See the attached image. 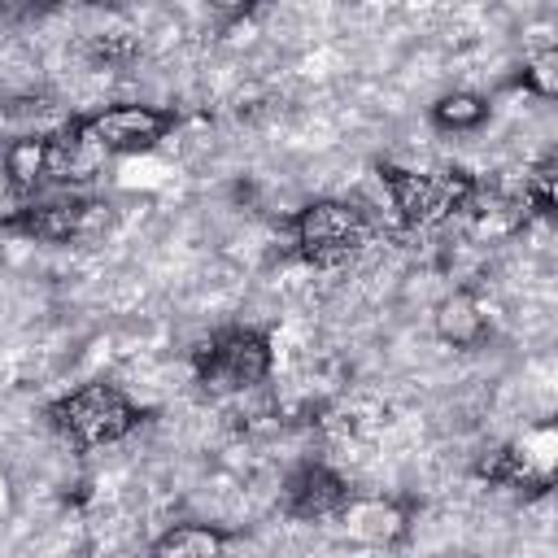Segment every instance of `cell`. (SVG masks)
I'll use <instances>...</instances> for the list:
<instances>
[{
    "instance_id": "11",
    "label": "cell",
    "mask_w": 558,
    "mask_h": 558,
    "mask_svg": "<svg viewBox=\"0 0 558 558\" xmlns=\"http://www.w3.org/2000/svg\"><path fill=\"white\" fill-rule=\"evenodd\" d=\"M432 331H436L449 349H484L488 336H493V318H488L480 292L453 288V292L440 296V305L432 310Z\"/></svg>"
},
{
    "instance_id": "17",
    "label": "cell",
    "mask_w": 558,
    "mask_h": 558,
    "mask_svg": "<svg viewBox=\"0 0 558 558\" xmlns=\"http://www.w3.org/2000/svg\"><path fill=\"white\" fill-rule=\"evenodd\" d=\"M140 52V44L131 39V35H87L83 39V57L92 61V65H126L131 57Z\"/></svg>"
},
{
    "instance_id": "5",
    "label": "cell",
    "mask_w": 558,
    "mask_h": 558,
    "mask_svg": "<svg viewBox=\"0 0 558 558\" xmlns=\"http://www.w3.org/2000/svg\"><path fill=\"white\" fill-rule=\"evenodd\" d=\"M113 222V201L105 196H52V201H26L0 214V231L39 240V244H78L100 235Z\"/></svg>"
},
{
    "instance_id": "9",
    "label": "cell",
    "mask_w": 558,
    "mask_h": 558,
    "mask_svg": "<svg viewBox=\"0 0 558 558\" xmlns=\"http://www.w3.org/2000/svg\"><path fill=\"white\" fill-rule=\"evenodd\" d=\"M340 532L366 549H397L410 536V506L397 497H349L336 514Z\"/></svg>"
},
{
    "instance_id": "15",
    "label": "cell",
    "mask_w": 558,
    "mask_h": 558,
    "mask_svg": "<svg viewBox=\"0 0 558 558\" xmlns=\"http://www.w3.org/2000/svg\"><path fill=\"white\" fill-rule=\"evenodd\" d=\"M519 196L532 218H554V205H558V157L554 153H545L536 166H527Z\"/></svg>"
},
{
    "instance_id": "7",
    "label": "cell",
    "mask_w": 558,
    "mask_h": 558,
    "mask_svg": "<svg viewBox=\"0 0 558 558\" xmlns=\"http://www.w3.org/2000/svg\"><path fill=\"white\" fill-rule=\"evenodd\" d=\"M475 475L488 488H510V493H527V497L549 493L554 475H558V427L532 423L523 436H514L510 445L480 458Z\"/></svg>"
},
{
    "instance_id": "16",
    "label": "cell",
    "mask_w": 558,
    "mask_h": 558,
    "mask_svg": "<svg viewBox=\"0 0 558 558\" xmlns=\"http://www.w3.org/2000/svg\"><path fill=\"white\" fill-rule=\"evenodd\" d=\"M514 83L536 100H554L558 96V48H536L532 57H523V70Z\"/></svg>"
},
{
    "instance_id": "8",
    "label": "cell",
    "mask_w": 558,
    "mask_h": 558,
    "mask_svg": "<svg viewBox=\"0 0 558 558\" xmlns=\"http://www.w3.org/2000/svg\"><path fill=\"white\" fill-rule=\"evenodd\" d=\"M349 497H353V488L340 471H331L327 462H301L283 484L279 510L296 523H323V519H336Z\"/></svg>"
},
{
    "instance_id": "14",
    "label": "cell",
    "mask_w": 558,
    "mask_h": 558,
    "mask_svg": "<svg viewBox=\"0 0 558 558\" xmlns=\"http://www.w3.org/2000/svg\"><path fill=\"white\" fill-rule=\"evenodd\" d=\"M432 126L440 131H480L488 122V100L480 92H445L432 109H427Z\"/></svg>"
},
{
    "instance_id": "3",
    "label": "cell",
    "mask_w": 558,
    "mask_h": 558,
    "mask_svg": "<svg viewBox=\"0 0 558 558\" xmlns=\"http://www.w3.org/2000/svg\"><path fill=\"white\" fill-rule=\"evenodd\" d=\"M288 231L310 266H340L375 240V218L353 201L318 196L305 201L296 214H288Z\"/></svg>"
},
{
    "instance_id": "6",
    "label": "cell",
    "mask_w": 558,
    "mask_h": 558,
    "mask_svg": "<svg viewBox=\"0 0 558 558\" xmlns=\"http://www.w3.org/2000/svg\"><path fill=\"white\" fill-rule=\"evenodd\" d=\"M74 131L96 148V153H113V157H131V153H148L157 148L174 126V109L161 105H140V100H118V105H100L92 113L70 118Z\"/></svg>"
},
{
    "instance_id": "13",
    "label": "cell",
    "mask_w": 558,
    "mask_h": 558,
    "mask_svg": "<svg viewBox=\"0 0 558 558\" xmlns=\"http://www.w3.org/2000/svg\"><path fill=\"white\" fill-rule=\"evenodd\" d=\"M227 545H231V532L214 523H174L144 549V558H218Z\"/></svg>"
},
{
    "instance_id": "19",
    "label": "cell",
    "mask_w": 558,
    "mask_h": 558,
    "mask_svg": "<svg viewBox=\"0 0 558 558\" xmlns=\"http://www.w3.org/2000/svg\"><path fill=\"white\" fill-rule=\"evenodd\" d=\"M0 13H4V4H0Z\"/></svg>"
},
{
    "instance_id": "18",
    "label": "cell",
    "mask_w": 558,
    "mask_h": 558,
    "mask_svg": "<svg viewBox=\"0 0 558 558\" xmlns=\"http://www.w3.org/2000/svg\"><path fill=\"white\" fill-rule=\"evenodd\" d=\"M9 501H13V497H9V480L0 475V514H9Z\"/></svg>"
},
{
    "instance_id": "1",
    "label": "cell",
    "mask_w": 558,
    "mask_h": 558,
    "mask_svg": "<svg viewBox=\"0 0 558 558\" xmlns=\"http://www.w3.org/2000/svg\"><path fill=\"white\" fill-rule=\"evenodd\" d=\"M44 418L48 427L78 453H92V449H109V445H122L126 436H135L148 418V410L126 397L118 384H105V379H87L61 397H52L44 405Z\"/></svg>"
},
{
    "instance_id": "12",
    "label": "cell",
    "mask_w": 558,
    "mask_h": 558,
    "mask_svg": "<svg viewBox=\"0 0 558 558\" xmlns=\"http://www.w3.org/2000/svg\"><path fill=\"white\" fill-rule=\"evenodd\" d=\"M0 174H4V187L17 196L39 192V183H48L52 174V131H31L9 140L0 148Z\"/></svg>"
},
{
    "instance_id": "10",
    "label": "cell",
    "mask_w": 558,
    "mask_h": 558,
    "mask_svg": "<svg viewBox=\"0 0 558 558\" xmlns=\"http://www.w3.org/2000/svg\"><path fill=\"white\" fill-rule=\"evenodd\" d=\"M458 218L466 222V231L475 240H510V235H519L532 222V214H527L519 192L484 183V179L475 183V192H471V201H466V209Z\"/></svg>"
},
{
    "instance_id": "2",
    "label": "cell",
    "mask_w": 558,
    "mask_h": 558,
    "mask_svg": "<svg viewBox=\"0 0 558 558\" xmlns=\"http://www.w3.org/2000/svg\"><path fill=\"white\" fill-rule=\"evenodd\" d=\"M375 174L397 209V222L405 231H432L453 222L471 192H475V174L462 166H436V170H405L397 161H375Z\"/></svg>"
},
{
    "instance_id": "4",
    "label": "cell",
    "mask_w": 558,
    "mask_h": 558,
    "mask_svg": "<svg viewBox=\"0 0 558 558\" xmlns=\"http://www.w3.org/2000/svg\"><path fill=\"white\" fill-rule=\"evenodd\" d=\"M187 362H192V375L201 388L244 392L270 375L275 349H270V336L262 327H222V331L205 336Z\"/></svg>"
}]
</instances>
